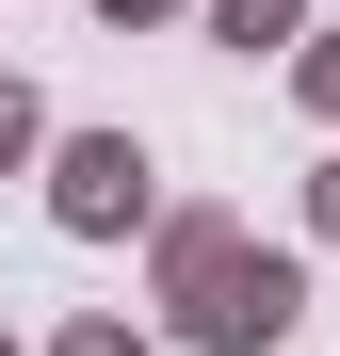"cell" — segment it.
Returning a JSON list of instances; mask_svg holds the SVG:
<instances>
[{
    "instance_id": "cell-1",
    "label": "cell",
    "mask_w": 340,
    "mask_h": 356,
    "mask_svg": "<svg viewBox=\"0 0 340 356\" xmlns=\"http://www.w3.org/2000/svg\"><path fill=\"white\" fill-rule=\"evenodd\" d=\"M130 195H146V162H130V146H81V162H65V211H81V227H113Z\"/></svg>"
}]
</instances>
